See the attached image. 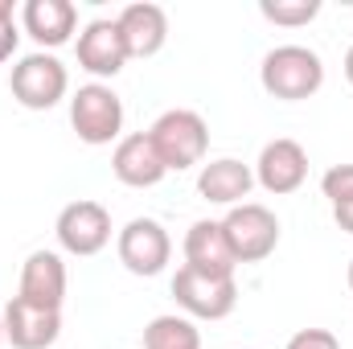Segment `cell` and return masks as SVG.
<instances>
[{
  "mask_svg": "<svg viewBox=\"0 0 353 349\" xmlns=\"http://www.w3.org/2000/svg\"><path fill=\"white\" fill-rule=\"evenodd\" d=\"M259 83L271 99L300 103L325 87V62L308 46H275L259 66Z\"/></svg>",
  "mask_w": 353,
  "mask_h": 349,
  "instance_id": "1",
  "label": "cell"
},
{
  "mask_svg": "<svg viewBox=\"0 0 353 349\" xmlns=\"http://www.w3.org/2000/svg\"><path fill=\"white\" fill-rule=\"evenodd\" d=\"M148 136H152V144H157V152H161V161H165L169 173H185V169L201 165L205 152H210V128H205V119H201L197 111H189V107L165 111V115L148 128Z\"/></svg>",
  "mask_w": 353,
  "mask_h": 349,
  "instance_id": "2",
  "label": "cell"
},
{
  "mask_svg": "<svg viewBox=\"0 0 353 349\" xmlns=\"http://www.w3.org/2000/svg\"><path fill=\"white\" fill-rule=\"evenodd\" d=\"M70 128L79 140L99 148V144H119L123 140V103L107 83H87L70 94Z\"/></svg>",
  "mask_w": 353,
  "mask_h": 349,
  "instance_id": "3",
  "label": "cell"
},
{
  "mask_svg": "<svg viewBox=\"0 0 353 349\" xmlns=\"http://www.w3.org/2000/svg\"><path fill=\"white\" fill-rule=\"evenodd\" d=\"M173 300L189 321H222L239 304V283L234 275H201L193 267H176Z\"/></svg>",
  "mask_w": 353,
  "mask_h": 349,
  "instance_id": "4",
  "label": "cell"
},
{
  "mask_svg": "<svg viewBox=\"0 0 353 349\" xmlns=\"http://www.w3.org/2000/svg\"><path fill=\"white\" fill-rule=\"evenodd\" d=\"M8 87H12V99H17L21 107H29V111H50V107H58V103L66 99L70 74H66V66H62L54 54L37 50V54H25V58L12 66Z\"/></svg>",
  "mask_w": 353,
  "mask_h": 349,
  "instance_id": "5",
  "label": "cell"
},
{
  "mask_svg": "<svg viewBox=\"0 0 353 349\" xmlns=\"http://www.w3.org/2000/svg\"><path fill=\"white\" fill-rule=\"evenodd\" d=\"M222 230L239 263H263L279 247V218L259 201L230 206V214L222 218Z\"/></svg>",
  "mask_w": 353,
  "mask_h": 349,
  "instance_id": "6",
  "label": "cell"
},
{
  "mask_svg": "<svg viewBox=\"0 0 353 349\" xmlns=\"http://www.w3.org/2000/svg\"><path fill=\"white\" fill-rule=\"evenodd\" d=\"M115 251H119V263H123L132 275L152 279V275H161V271L169 267V259H173V239H169V230H165L157 218H132V222L119 230Z\"/></svg>",
  "mask_w": 353,
  "mask_h": 349,
  "instance_id": "7",
  "label": "cell"
},
{
  "mask_svg": "<svg viewBox=\"0 0 353 349\" xmlns=\"http://www.w3.org/2000/svg\"><path fill=\"white\" fill-rule=\"evenodd\" d=\"M54 235H58V243H62L66 255H79V259L99 255V251L111 243V214H107V206L79 197V201H70V206L58 214Z\"/></svg>",
  "mask_w": 353,
  "mask_h": 349,
  "instance_id": "8",
  "label": "cell"
},
{
  "mask_svg": "<svg viewBox=\"0 0 353 349\" xmlns=\"http://www.w3.org/2000/svg\"><path fill=\"white\" fill-rule=\"evenodd\" d=\"M74 54H79V66L94 74V79H115L123 66H128V41H123V33H119V21L111 17H99V21H90L83 25V33H79V41H74Z\"/></svg>",
  "mask_w": 353,
  "mask_h": 349,
  "instance_id": "9",
  "label": "cell"
},
{
  "mask_svg": "<svg viewBox=\"0 0 353 349\" xmlns=\"http://www.w3.org/2000/svg\"><path fill=\"white\" fill-rule=\"evenodd\" d=\"M255 181L263 185L267 193H275V197L296 193L308 181V152H304V144L288 140V136L267 140L259 161H255Z\"/></svg>",
  "mask_w": 353,
  "mask_h": 349,
  "instance_id": "10",
  "label": "cell"
},
{
  "mask_svg": "<svg viewBox=\"0 0 353 349\" xmlns=\"http://www.w3.org/2000/svg\"><path fill=\"white\" fill-rule=\"evenodd\" d=\"M17 296L33 308L62 312V300H66V263H62V255L58 251H33L21 267Z\"/></svg>",
  "mask_w": 353,
  "mask_h": 349,
  "instance_id": "11",
  "label": "cell"
},
{
  "mask_svg": "<svg viewBox=\"0 0 353 349\" xmlns=\"http://www.w3.org/2000/svg\"><path fill=\"white\" fill-rule=\"evenodd\" d=\"M0 317H4V341L12 349H50L62 337V312L33 308L21 296H12Z\"/></svg>",
  "mask_w": 353,
  "mask_h": 349,
  "instance_id": "12",
  "label": "cell"
},
{
  "mask_svg": "<svg viewBox=\"0 0 353 349\" xmlns=\"http://www.w3.org/2000/svg\"><path fill=\"white\" fill-rule=\"evenodd\" d=\"M111 173H115V181H123V185H132V189H152V185L165 181L169 169H165V161H161L152 136H148V132H132V136H123V140L115 144V152H111Z\"/></svg>",
  "mask_w": 353,
  "mask_h": 349,
  "instance_id": "13",
  "label": "cell"
},
{
  "mask_svg": "<svg viewBox=\"0 0 353 349\" xmlns=\"http://www.w3.org/2000/svg\"><path fill=\"white\" fill-rule=\"evenodd\" d=\"M21 29L41 46V50H58L74 37L79 29V8L70 0H25L21 4Z\"/></svg>",
  "mask_w": 353,
  "mask_h": 349,
  "instance_id": "14",
  "label": "cell"
},
{
  "mask_svg": "<svg viewBox=\"0 0 353 349\" xmlns=\"http://www.w3.org/2000/svg\"><path fill=\"white\" fill-rule=\"evenodd\" d=\"M181 251H185V267H193L201 275H234V267H239L230 243H226L222 222H210V218H201V222H193L185 230Z\"/></svg>",
  "mask_w": 353,
  "mask_h": 349,
  "instance_id": "15",
  "label": "cell"
},
{
  "mask_svg": "<svg viewBox=\"0 0 353 349\" xmlns=\"http://www.w3.org/2000/svg\"><path fill=\"white\" fill-rule=\"evenodd\" d=\"M115 21H119V33H123L132 58H152V54H161L165 41H169V17H165L161 4L136 0V4H128Z\"/></svg>",
  "mask_w": 353,
  "mask_h": 349,
  "instance_id": "16",
  "label": "cell"
},
{
  "mask_svg": "<svg viewBox=\"0 0 353 349\" xmlns=\"http://www.w3.org/2000/svg\"><path fill=\"white\" fill-rule=\"evenodd\" d=\"M255 185V169L234 161V157H222V161H210L201 165L197 173V193L214 206H243V197L251 193Z\"/></svg>",
  "mask_w": 353,
  "mask_h": 349,
  "instance_id": "17",
  "label": "cell"
},
{
  "mask_svg": "<svg viewBox=\"0 0 353 349\" xmlns=\"http://www.w3.org/2000/svg\"><path fill=\"white\" fill-rule=\"evenodd\" d=\"M144 349H201V333L189 317H152L148 329H144Z\"/></svg>",
  "mask_w": 353,
  "mask_h": 349,
  "instance_id": "18",
  "label": "cell"
},
{
  "mask_svg": "<svg viewBox=\"0 0 353 349\" xmlns=\"http://www.w3.org/2000/svg\"><path fill=\"white\" fill-rule=\"evenodd\" d=\"M259 12H263L271 25L300 29V25L316 21V12H321V0H263V4H259Z\"/></svg>",
  "mask_w": 353,
  "mask_h": 349,
  "instance_id": "19",
  "label": "cell"
},
{
  "mask_svg": "<svg viewBox=\"0 0 353 349\" xmlns=\"http://www.w3.org/2000/svg\"><path fill=\"white\" fill-rule=\"evenodd\" d=\"M321 189L329 197V206H341L353 197V165H333L329 173L321 177Z\"/></svg>",
  "mask_w": 353,
  "mask_h": 349,
  "instance_id": "20",
  "label": "cell"
},
{
  "mask_svg": "<svg viewBox=\"0 0 353 349\" xmlns=\"http://www.w3.org/2000/svg\"><path fill=\"white\" fill-rule=\"evenodd\" d=\"M17 41H21V29L12 17V0H0V62H8L17 54Z\"/></svg>",
  "mask_w": 353,
  "mask_h": 349,
  "instance_id": "21",
  "label": "cell"
},
{
  "mask_svg": "<svg viewBox=\"0 0 353 349\" xmlns=\"http://www.w3.org/2000/svg\"><path fill=\"white\" fill-rule=\"evenodd\" d=\"M283 349H341V341H337V333H329V329H300V333L288 337Z\"/></svg>",
  "mask_w": 353,
  "mask_h": 349,
  "instance_id": "22",
  "label": "cell"
},
{
  "mask_svg": "<svg viewBox=\"0 0 353 349\" xmlns=\"http://www.w3.org/2000/svg\"><path fill=\"white\" fill-rule=\"evenodd\" d=\"M333 222H337L345 235H353V197L350 201H341V206H333Z\"/></svg>",
  "mask_w": 353,
  "mask_h": 349,
  "instance_id": "23",
  "label": "cell"
},
{
  "mask_svg": "<svg viewBox=\"0 0 353 349\" xmlns=\"http://www.w3.org/2000/svg\"><path fill=\"white\" fill-rule=\"evenodd\" d=\"M345 79H350V87H353V46L345 50Z\"/></svg>",
  "mask_w": 353,
  "mask_h": 349,
  "instance_id": "24",
  "label": "cell"
},
{
  "mask_svg": "<svg viewBox=\"0 0 353 349\" xmlns=\"http://www.w3.org/2000/svg\"><path fill=\"white\" fill-rule=\"evenodd\" d=\"M0 346H4V317H0Z\"/></svg>",
  "mask_w": 353,
  "mask_h": 349,
  "instance_id": "25",
  "label": "cell"
},
{
  "mask_svg": "<svg viewBox=\"0 0 353 349\" xmlns=\"http://www.w3.org/2000/svg\"><path fill=\"white\" fill-rule=\"evenodd\" d=\"M350 292H353V259H350Z\"/></svg>",
  "mask_w": 353,
  "mask_h": 349,
  "instance_id": "26",
  "label": "cell"
}]
</instances>
